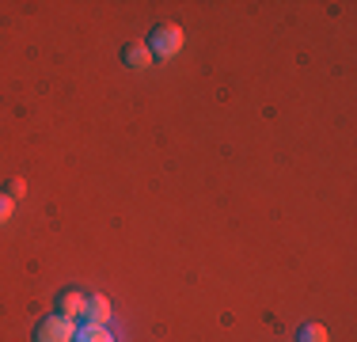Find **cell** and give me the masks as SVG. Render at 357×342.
<instances>
[{"instance_id": "7", "label": "cell", "mask_w": 357, "mask_h": 342, "mask_svg": "<svg viewBox=\"0 0 357 342\" xmlns=\"http://www.w3.org/2000/svg\"><path fill=\"white\" fill-rule=\"evenodd\" d=\"M73 342H114V339L107 335V327H91V323H88V327H84Z\"/></svg>"}, {"instance_id": "3", "label": "cell", "mask_w": 357, "mask_h": 342, "mask_svg": "<svg viewBox=\"0 0 357 342\" xmlns=\"http://www.w3.org/2000/svg\"><path fill=\"white\" fill-rule=\"evenodd\" d=\"M84 308H88V297H84L80 289H65V293H57V315L76 320V315H84Z\"/></svg>"}, {"instance_id": "6", "label": "cell", "mask_w": 357, "mask_h": 342, "mask_svg": "<svg viewBox=\"0 0 357 342\" xmlns=\"http://www.w3.org/2000/svg\"><path fill=\"white\" fill-rule=\"evenodd\" d=\"M296 339L301 342H327V327H323V323H304Z\"/></svg>"}, {"instance_id": "4", "label": "cell", "mask_w": 357, "mask_h": 342, "mask_svg": "<svg viewBox=\"0 0 357 342\" xmlns=\"http://www.w3.org/2000/svg\"><path fill=\"white\" fill-rule=\"evenodd\" d=\"M84 315L91 320V327H107V323H110V301H107L103 293L88 297V308H84Z\"/></svg>"}, {"instance_id": "5", "label": "cell", "mask_w": 357, "mask_h": 342, "mask_svg": "<svg viewBox=\"0 0 357 342\" xmlns=\"http://www.w3.org/2000/svg\"><path fill=\"white\" fill-rule=\"evenodd\" d=\"M122 61L130 68H152V54H149L144 42H130V46L122 50Z\"/></svg>"}, {"instance_id": "9", "label": "cell", "mask_w": 357, "mask_h": 342, "mask_svg": "<svg viewBox=\"0 0 357 342\" xmlns=\"http://www.w3.org/2000/svg\"><path fill=\"white\" fill-rule=\"evenodd\" d=\"M23 191H27V186H23V179H12V183H8V198H12V202L20 198Z\"/></svg>"}, {"instance_id": "2", "label": "cell", "mask_w": 357, "mask_h": 342, "mask_svg": "<svg viewBox=\"0 0 357 342\" xmlns=\"http://www.w3.org/2000/svg\"><path fill=\"white\" fill-rule=\"evenodd\" d=\"M73 339H76V327L65 315H50L35 327V342H73Z\"/></svg>"}, {"instance_id": "1", "label": "cell", "mask_w": 357, "mask_h": 342, "mask_svg": "<svg viewBox=\"0 0 357 342\" xmlns=\"http://www.w3.org/2000/svg\"><path fill=\"white\" fill-rule=\"evenodd\" d=\"M144 46H149L152 57H175L178 50H183V27H175V23H160V27H152Z\"/></svg>"}, {"instance_id": "8", "label": "cell", "mask_w": 357, "mask_h": 342, "mask_svg": "<svg viewBox=\"0 0 357 342\" xmlns=\"http://www.w3.org/2000/svg\"><path fill=\"white\" fill-rule=\"evenodd\" d=\"M12 209H15V202L8 198V194H0V225H4V221H12Z\"/></svg>"}]
</instances>
